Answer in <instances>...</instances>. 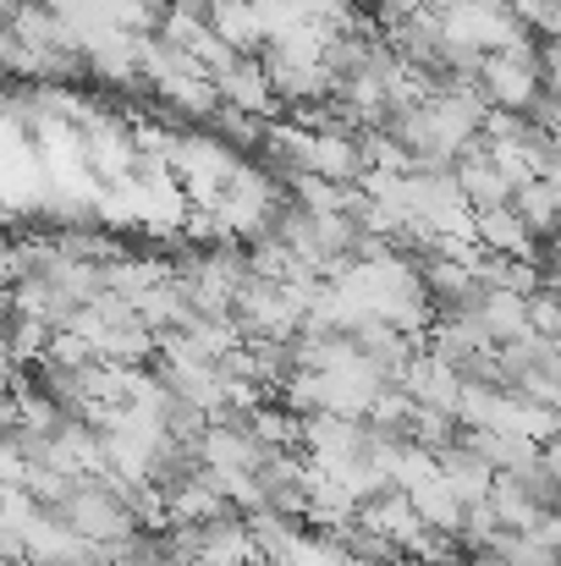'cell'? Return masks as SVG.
<instances>
[{"label": "cell", "instance_id": "7", "mask_svg": "<svg viewBox=\"0 0 561 566\" xmlns=\"http://www.w3.org/2000/svg\"><path fill=\"white\" fill-rule=\"evenodd\" d=\"M523 314H529V331L534 336H561V308H557V286H540V292H529L523 297Z\"/></svg>", "mask_w": 561, "mask_h": 566}, {"label": "cell", "instance_id": "5", "mask_svg": "<svg viewBox=\"0 0 561 566\" xmlns=\"http://www.w3.org/2000/svg\"><path fill=\"white\" fill-rule=\"evenodd\" d=\"M407 501H413V512H418V523L424 528H440V534H451L457 539V523H463V501L451 495V484L435 473V479H424L418 490H407Z\"/></svg>", "mask_w": 561, "mask_h": 566}, {"label": "cell", "instance_id": "8", "mask_svg": "<svg viewBox=\"0 0 561 566\" xmlns=\"http://www.w3.org/2000/svg\"><path fill=\"white\" fill-rule=\"evenodd\" d=\"M66 566H111L105 562V556H100V551H94V545H89V551H83V556H72V562Z\"/></svg>", "mask_w": 561, "mask_h": 566}, {"label": "cell", "instance_id": "4", "mask_svg": "<svg viewBox=\"0 0 561 566\" xmlns=\"http://www.w3.org/2000/svg\"><path fill=\"white\" fill-rule=\"evenodd\" d=\"M512 214L523 220V231L534 237V242H551V231H557V203H561V188L551 177H534V182H523V188H512Z\"/></svg>", "mask_w": 561, "mask_h": 566}, {"label": "cell", "instance_id": "1", "mask_svg": "<svg viewBox=\"0 0 561 566\" xmlns=\"http://www.w3.org/2000/svg\"><path fill=\"white\" fill-rule=\"evenodd\" d=\"M407 396H413V407H435V412H451L457 407V390H463V375L446 364V358H435V353H413L407 364H402V379H396Z\"/></svg>", "mask_w": 561, "mask_h": 566}, {"label": "cell", "instance_id": "2", "mask_svg": "<svg viewBox=\"0 0 561 566\" xmlns=\"http://www.w3.org/2000/svg\"><path fill=\"white\" fill-rule=\"evenodd\" d=\"M209 83H215V99L231 105V111H242V116H270V111H281L276 94H270V83H264L259 55H237V61H231L226 72H215Z\"/></svg>", "mask_w": 561, "mask_h": 566}, {"label": "cell", "instance_id": "6", "mask_svg": "<svg viewBox=\"0 0 561 566\" xmlns=\"http://www.w3.org/2000/svg\"><path fill=\"white\" fill-rule=\"evenodd\" d=\"M149 83H155V94H160L166 105H177V111H187V116H209V111L220 105L209 77H187V72H155Z\"/></svg>", "mask_w": 561, "mask_h": 566}, {"label": "cell", "instance_id": "3", "mask_svg": "<svg viewBox=\"0 0 561 566\" xmlns=\"http://www.w3.org/2000/svg\"><path fill=\"white\" fill-rule=\"evenodd\" d=\"M209 33L220 44H231L237 55H259L264 50V22L248 0H215L209 6Z\"/></svg>", "mask_w": 561, "mask_h": 566}]
</instances>
